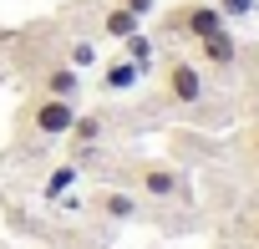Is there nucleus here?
I'll list each match as a JSON object with an SVG mask.
<instances>
[{"label":"nucleus","instance_id":"nucleus-1","mask_svg":"<svg viewBox=\"0 0 259 249\" xmlns=\"http://www.w3.org/2000/svg\"><path fill=\"white\" fill-rule=\"evenodd\" d=\"M71 122H76V102H66V97H46V92H36V97L26 102V112H21V128H26L31 138H41V143L66 138Z\"/></svg>","mask_w":259,"mask_h":249},{"label":"nucleus","instance_id":"nucleus-2","mask_svg":"<svg viewBox=\"0 0 259 249\" xmlns=\"http://www.w3.org/2000/svg\"><path fill=\"white\" fill-rule=\"evenodd\" d=\"M163 97H168L173 107H198V102L208 97L203 66L188 61V56H168V61H163Z\"/></svg>","mask_w":259,"mask_h":249},{"label":"nucleus","instance_id":"nucleus-3","mask_svg":"<svg viewBox=\"0 0 259 249\" xmlns=\"http://www.w3.org/2000/svg\"><path fill=\"white\" fill-rule=\"evenodd\" d=\"M229 21H224V11L213 6V0H188V6H178V11H168V31L173 36H188V41H203V36H213V31H224Z\"/></svg>","mask_w":259,"mask_h":249},{"label":"nucleus","instance_id":"nucleus-4","mask_svg":"<svg viewBox=\"0 0 259 249\" xmlns=\"http://www.w3.org/2000/svg\"><path fill=\"white\" fill-rule=\"evenodd\" d=\"M138 188H143V198H163V203H173V198H188V178L173 168V163H138Z\"/></svg>","mask_w":259,"mask_h":249},{"label":"nucleus","instance_id":"nucleus-5","mask_svg":"<svg viewBox=\"0 0 259 249\" xmlns=\"http://www.w3.org/2000/svg\"><path fill=\"white\" fill-rule=\"evenodd\" d=\"M193 46H198V66H208V71H229V66H239V41H234L229 26L213 31V36H203V41H193Z\"/></svg>","mask_w":259,"mask_h":249},{"label":"nucleus","instance_id":"nucleus-6","mask_svg":"<svg viewBox=\"0 0 259 249\" xmlns=\"http://www.w3.org/2000/svg\"><path fill=\"white\" fill-rule=\"evenodd\" d=\"M36 92L76 102V92H81V71H76V66H66V61H51V66H41V71H36Z\"/></svg>","mask_w":259,"mask_h":249},{"label":"nucleus","instance_id":"nucleus-7","mask_svg":"<svg viewBox=\"0 0 259 249\" xmlns=\"http://www.w3.org/2000/svg\"><path fill=\"white\" fill-rule=\"evenodd\" d=\"M92 209L102 219H112V224H133L143 203H138V193H127V188H97L92 193Z\"/></svg>","mask_w":259,"mask_h":249},{"label":"nucleus","instance_id":"nucleus-8","mask_svg":"<svg viewBox=\"0 0 259 249\" xmlns=\"http://www.w3.org/2000/svg\"><path fill=\"white\" fill-rule=\"evenodd\" d=\"M143 76H148V71H143L138 61H127V56H112V61L102 66V92H133Z\"/></svg>","mask_w":259,"mask_h":249},{"label":"nucleus","instance_id":"nucleus-9","mask_svg":"<svg viewBox=\"0 0 259 249\" xmlns=\"http://www.w3.org/2000/svg\"><path fill=\"white\" fill-rule=\"evenodd\" d=\"M102 133H107V117H102V112H87V117L76 112V122H71L66 138H71V148H76V158H81L92 143H102ZM76 158H71V163H76Z\"/></svg>","mask_w":259,"mask_h":249},{"label":"nucleus","instance_id":"nucleus-10","mask_svg":"<svg viewBox=\"0 0 259 249\" xmlns=\"http://www.w3.org/2000/svg\"><path fill=\"white\" fill-rule=\"evenodd\" d=\"M97 26H102V36H112V41H127L133 31H143V21L127 11V6H107V11L97 16Z\"/></svg>","mask_w":259,"mask_h":249},{"label":"nucleus","instance_id":"nucleus-11","mask_svg":"<svg viewBox=\"0 0 259 249\" xmlns=\"http://www.w3.org/2000/svg\"><path fill=\"white\" fill-rule=\"evenodd\" d=\"M76 178H81V163H61V168H51L46 173V183H41V198H61V193H71L76 188Z\"/></svg>","mask_w":259,"mask_h":249},{"label":"nucleus","instance_id":"nucleus-12","mask_svg":"<svg viewBox=\"0 0 259 249\" xmlns=\"http://www.w3.org/2000/svg\"><path fill=\"white\" fill-rule=\"evenodd\" d=\"M122 56H127V61H138V66L148 71V66H153V36H143V31H133V36L122 41Z\"/></svg>","mask_w":259,"mask_h":249},{"label":"nucleus","instance_id":"nucleus-13","mask_svg":"<svg viewBox=\"0 0 259 249\" xmlns=\"http://www.w3.org/2000/svg\"><path fill=\"white\" fill-rule=\"evenodd\" d=\"M92 61H97V46H92L87 36H76V41L66 46V66H76V71H87Z\"/></svg>","mask_w":259,"mask_h":249},{"label":"nucleus","instance_id":"nucleus-14","mask_svg":"<svg viewBox=\"0 0 259 249\" xmlns=\"http://www.w3.org/2000/svg\"><path fill=\"white\" fill-rule=\"evenodd\" d=\"M213 6L224 11V21H244V16H254V0H213Z\"/></svg>","mask_w":259,"mask_h":249},{"label":"nucleus","instance_id":"nucleus-15","mask_svg":"<svg viewBox=\"0 0 259 249\" xmlns=\"http://www.w3.org/2000/svg\"><path fill=\"white\" fill-rule=\"evenodd\" d=\"M117 6H127V11H133L138 21H148V16L158 11V0H117Z\"/></svg>","mask_w":259,"mask_h":249},{"label":"nucleus","instance_id":"nucleus-16","mask_svg":"<svg viewBox=\"0 0 259 249\" xmlns=\"http://www.w3.org/2000/svg\"><path fill=\"white\" fill-rule=\"evenodd\" d=\"M244 148H249V158L259 163V122H254V128H249V143H244Z\"/></svg>","mask_w":259,"mask_h":249},{"label":"nucleus","instance_id":"nucleus-17","mask_svg":"<svg viewBox=\"0 0 259 249\" xmlns=\"http://www.w3.org/2000/svg\"><path fill=\"white\" fill-rule=\"evenodd\" d=\"M249 244H254V249H259V219H254V224H249Z\"/></svg>","mask_w":259,"mask_h":249}]
</instances>
